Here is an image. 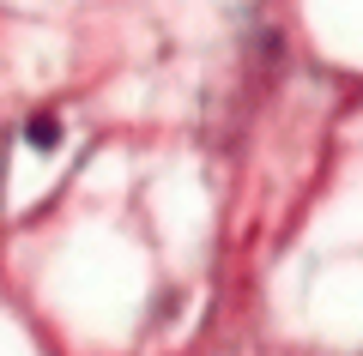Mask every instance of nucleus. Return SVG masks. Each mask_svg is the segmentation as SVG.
I'll list each match as a JSON object with an SVG mask.
<instances>
[{
    "label": "nucleus",
    "instance_id": "nucleus-1",
    "mask_svg": "<svg viewBox=\"0 0 363 356\" xmlns=\"http://www.w3.org/2000/svg\"><path fill=\"white\" fill-rule=\"evenodd\" d=\"M25 145H37V151H55V145H61V121H55V115H37V121H25Z\"/></svg>",
    "mask_w": 363,
    "mask_h": 356
}]
</instances>
